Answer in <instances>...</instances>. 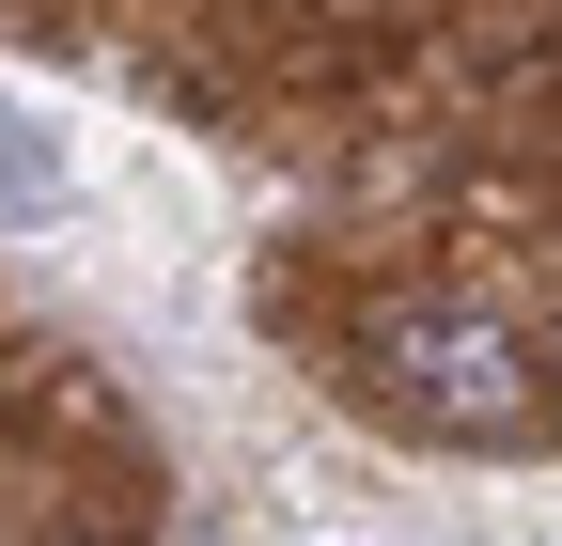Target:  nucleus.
<instances>
[{
	"label": "nucleus",
	"mask_w": 562,
	"mask_h": 546,
	"mask_svg": "<svg viewBox=\"0 0 562 546\" xmlns=\"http://www.w3.org/2000/svg\"><path fill=\"white\" fill-rule=\"evenodd\" d=\"M63 203V141L32 125V94H0V219H47Z\"/></svg>",
	"instance_id": "nucleus-2"
},
{
	"label": "nucleus",
	"mask_w": 562,
	"mask_h": 546,
	"mask_svg": "<svg viewBox=\"0 0 562 546\" xmlns=\"http://www.w3.org/2000/svg\"><path fill=\"white\" fill-rule=\"evenodd\" d=\"M360 390L406 437H438V453H531L547 437V360H531V328L484 312V297H391L360 328Z\"/></svg>",
	"instance_id": "nucleus-1"
}]
</instances>
